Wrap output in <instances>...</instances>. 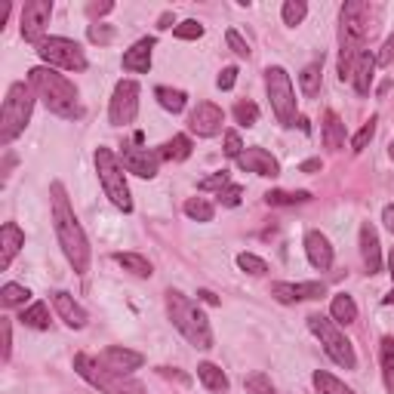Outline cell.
Segmentation results:
<instances>
[{"label":"cell","instance_id":"cell-12","mask_svg":"<svg viewBox=\"0 0 394 394\" xmlns=\"http://www.w3.org/2000/svg\"><path fill=\"white\" fill-rule=\"evenodd\" d=\"M49 16H53V0H25L22 6V37L28 40V44H44V31L49 25Z\"/></svg>","mask_w":394,"mask_h":394},{"label":"cell","instance_id":"cell-46","mask_svg":"<svg viewBox=\"0 0 394 394\" xmlns=\"http://www.w3.org/2000/svg\"><path fill=\"white\" fill-rule=\"evenodd\" d=\"M225 40H228V47H231V53H238L240 59H250V44L244 37L238 35L234 28H228V35H225Z\"/></svg>","mask_w":394,"mask_h":394},{"label":"cell","instance_id":"cell-37","mask_svg":"<svg viewBox=\"0 0 394 394\" xmlns=\"http://www.w3.org/2000/svg\"><path fill=\"white\" fill-rule=\"evenodd\" d=\"M234 121H238L240 127H256V123H259V108H256V102H250V99H240V102L234 105Z\"/></svg>","mask_w":394,"mask_h":394},{"label":"cell","instance_id":"cell-19","mask_svg":"<svg viewBox=\"0 0 394 394\" xmlns=\"http://www.w3.org/2000/svg\"><path fill=\"white\" fill-rule=\"evenodd\" d=\"M305 256L317 271H330L333 265V244L324 231H308L305 234Z\"/></svg>","mask_w":394,"mask_h":394},{"label":"cell","instance_id":"cell-7","mask_svg":"<svg viewBox=\"0 0 394 394\" xmlns=\"http://www.w3.org/2000/svg\"><path fill=\"white\" fill-rule=\"evenodd\" d=\"M74 370H78L80 379H87L93 388L105 391V394H142L139 382H130L127 376H117L111 370H105V367L90 355H74Z\"/></svg>","mask_w":394,"mask_h":394},{"label":"cell","instance_id":"cell-59","mask_svg":"<svg viewBox=\"0 0 394 394\" xmlns=\"http://www.w3.org/2000/svg\"><path fill=\"white\" fill-rule=\"evenodd\" d=\"M391 157H394V142H391Z\"/></svg>","mask_w":394,"mask_h":394},{"label":"cell","instance_id":"cell-23","mask_svg":"<svg viewBox=\"0 0 394 394\" xmlns=\"http://www.w3.org/2000/svg\"><path fill=\"white\" fill-rule=\"evenodd\" d=\"M373 74H376V56L370 53V49H364V53L357 56V62H355V74H351V83H355L357 96H367V93H370Z\"/></svg>","mask_w":394,"mask_h":394},{"label":"cell","instance_id":"cell-18","mask_svg":"<svg viewBox=\"0 0 394 394\" xmlns=\"http://www.w3.org/2000/svg\"><path fill=\"white\" fill-rule=\"evenodd\" d=\"M360 256H364V265L370 274L382 271V244H379V231L373 228V222L360 225Z\"/></svg>","mask_w":394,"mask_h":394},{"label":"cell","instance_id":"cell-1","mask_svg":"<svg viewBox=\"0 0 394 394\" xmlns=\"http://www.w3.org/2000/svg\"><path fill=\"white\" fill-rule=\"evenodd\" d=\"M49 195H53V225H56L59 247H62V253L71 262L74 271L87 274L90 271V240L83 234V225L78 222V216H74V207L68 204L65 185L62 182H53Z\"/></svg>","mask_w":394,"mask_h":394},{"label":"cell","instance_id":"cell-28","mask_svg":"<svg viewBox=\"0 0 394 394\" xmlns=\"http://www.w3.org/2000/svg\"><path fill=\"white\" fill-rule=\"evenodd\" d=\"M114 262L123 265L130 274H136V278H151V274H154L151 262L145 256H139V253H114Z\"/></svg>","mask_w":394,"mask_h":394},{"label":"cell","instance_id":"cell-41","mask_svg":"<svg viewBox=\"0 0 394 394\" xmlns=\"http://www.w3.org/2000/svg\"><path fill=\"white\" fill-rule=\"evenodd\" d=\"M173 35L179 40H197V37H204V25H200L197 19H185V22L176 25Z\"/></svg>","mask_w":394,"mask_h":394},{"label":"cell","instance_id":"cell-38","mask_svg":"<svg viewBox=\"0 0 394 394\" xmlns=\"http://www.w3.org/2000/svg\"><path fill=\"white\" fill-rule=\"evenodd\" d=\"M281 16H283V22H287L290 28H296V25H302V19L308 16V4H305V0H287V4H283V10H281Z\"/></svg>","mask_w":394,"mask_h":394},{"label":"cell","instance_id":"cell-6","mask_svg":"<svg viewBox=\"0 0 394 394\" xmlns=\"http://www.w3.org/2000/svg\"><path fill=\"white\" fill-rule=\"evenodd\" d=\"M308 330L314 333L317 339H321L324 351L330 355L333 364H339L342 370H357V355H355V345L342 336L336 321H330V317H321V314H312L308 317Z\"/></svg>","mask_w":394,"mask_h":394},{"label":"cell","instance_id":"cell-56","mask_svg":"<svg viewBox=\"0 0 394 394\" xmlns=\"http://www.w3.org/2000/svg\"><path fill=\"white\" fill-rule=\"evenodd\" d=\"M296 123H299V130H302V133H312V127H308V121H305V117H299Z\"/></svg>","mask_w":394,"mask_h":394},{"label":"cell","instance_id":"cell-17","mask_svg":"<svg viewBox=\"0 0 394 394\" xmlns=\"http://www.w3.org/2000/svg\"><path fill=\"white\" fill-rule=\"evenodd\" d=\"M238 166L240 170H247V173H256V176H265V179H274V176H281V164L274 161L271 154H268L265 148H244L240 151V157H238Z\"/></svg>","mask_w":394,"mask_h":394},{"label":"cell","instance_id":"cell-5","mask_svg":"<svg viewBox=\"0 0 394 394\" xmlns=\"http://www.w3.org/2000/svg\"><path fill=\"white\" fill-rule=\"evenodd\" d=\"M96 173H99V182H102V191L105 197L111 200L117 209L130 213L133 209V197H130V185H127V176H123V164L121 157L114 154L111 148H96Z\"/></svg>","mask_w":394,"mask_h":394},{"label":"cell","instance_id":"cell-9","mask_svg":"<svg viewBox=\"0 0 394 394\" xmlns=\"http://www.w3.org/2000/svg\"><path fill=\"white\" fill-rule=\"evenodd\" d=\"M37 56L44 59V65L49 68H65V71H87V56L78 40L68 37H47L37 47Z\"/></svg>","mask_w":394,"mask_h":394},{"label":"cell","instance_id":"cell-10","mask_svg":"<svg viewBox=\"0 0 394 394\" xmlns=\"http://www.w3.org/2000/svg\"><path fill=\"white\" fill-rule=\"evenodd\" d=\"M342 19V47L364 49V40L370 35V4L364 0H348L339 13Z\"/></svg>","mask_w":394,"mask_h":394},{"label":"cell","instance_id":"cell-44","mask_svg":"<svg viewBox=\"0 0 394 394\" xmlns=\"http://www.w3.org/2000/svg\"><path fill=\"white\" fill-rule=\"evenodd\" d=\"M87 37L90 40H93V44H99V47H108V44H111V40H114V28H111V25H90V28H87Z\"/></svg>","mask_w":394,"mask_h":394},{"label":"cell","instance_id":"cell-14","mask_svg":"<svg viewBox=\"0 0 394 394\" xmlns=\"http://www.w3.org/2000/svg\"><path fill=\"white\" fill-rule=\"evenodd\" d=\"M326 293V287L321 281H305V283H287V281H278L271 283V296L281 302V305H293V302H312V299H321Z\"/></svg>","mask_w":394,"mask_h":394},{"label":"cell","instance_id":"cell-45","mask_svg":"<svg viewBox=\"0 0 394 394\" xmlns=\"http://www.w3.org/2000/svg\"><path fill=\"white\" fill-rule=\"evenodd\" d=\"M0 342H4V348H0V357L10 360V351H13V330H10V317H0Z\"/></svg>","mask_w":394,"mask_h":394},{"label":"cell","instance_id":"cell-55","mask_svg":"<svg viewBox=\"0 0 394 394\" xmlns=\"http://www.w3.org/2000/svg\"><path fill=\"white\" fill-rule=\"evenodd\" d=\"M173 25H176V19H173V13H164V16H161V22H157V28L164 31V28H173Z\"/></svg>","mask_w":394,"mask_h":394},{"label":"cell","instance_id":"cell-20","mask_svg":"<svg viewBox=\"0 0 394 394\" xmlns=\"http://www.w3.org/2000/svg\"><path fill=\"white\" fill-rule=\"evenodd\" d=\"M25 247V234L16 222H6L4 228H0V271H6L10 262L16 256H19V250Z\"/></svg>","mask_w":394,"mask_h":394},{"label":"cell","instance_id":"cell-30","mask_svg":"<svg viewBox=\"0 0 394 394\" xmlns=\"http://www.w3.org/2000/svg\"><path fill=\"white\" fill-rule=\"evenodd\" d=\"M379 360H382V379H385V388H388V394H394V339H391V336H385V339H382Z\"/></svg>","mask_w":394,"mask_h":394},{"label":"cell","instance_id":"cell-29","mask_svg":"<svg viewBox=\"0 0 394 394\" xmlns=\"http://www.w3.org/2000/svg\"><path fill=\"white\" fill-rule=\"evenodd\" d=\"M197 379L204 382L209 391H228V376H225L222 367H216V364H200Z\"/></svg>","mask_w":394,"mask_h":394},{"label":"cell","instance_id":"cell-31","mask_svg":"<svg viewBox=\"0 0 394 394\" xmlns=\"http://www.w3.org/2000/svg\"><path fill=\"white\" fill-rule=\"evenodd\" d=\"M312 382H314V388L321 391V394H355L345 382H339L336 376L326 373V370H317V373L312 376Z\"/></svg>","mask_w":394,"mask_h":394},{"label":"cell","instance_id":"cell-8","mask_svg":"<svg viewBox=\"0 0 394 394\" xmlns=\"http://www.w3.org/2000/svg\"><path fill=\"white\" fill-rule=\"evenodd\" d=\"M265 90H268V99H271V111L278 117V123L281 127H293L296 123V90H293L290 74L281 65L265 71Z\"/></svg>","mask_w":394,"mask_h":394},{"label":"cell","instance_id":"cell-2","mask_svg":"<svg viewBox=\"0 0 394 394\" xmlns=\"http://www.w3.org/2000/svg\"><path fill=\"white\" fill-rule=\"evenodd\" d=\"M28 83L35 87L37 99L47 105V111H53L56 117H65V121H78L83 114L80 108V93L78 87L65 78V74H59L56 68H49V65H40V68H31L28 71Z\"/></svg>","mask_w":394,"mask_h":394},{"label":"cell","instance_id":"cell-43","mask_svg":"<svg viewBox=\"0 0 394 394\" xmlns=\"http://www.w3.org/2000/svg\"><path fill=\"white\" fill-rule=\"evenodd\" d=\"M373 136H376V117H370V121H367L364 127H360L357 136L351 139V151H364V148L373 142Z\"/></svg>","mask_w":394,"mask_h":394},{"label":"cell","instance_id":"cell-22","mask_svg":"<svg viewBox=\"0 0 394 394\" xmlns=\"http://www.w3.org/2000/svg\"><path fill=\"white\" fill-rule=\"evenodd\" d=\"M53 308H56V314L62 317L68 326H74V330H80V326H87V312L74 302L71 293H53Z\"/></svg>","mask_w":394,"mask_h":394},{"label":"cell","instance_id":"cell-48","mask_svg":"<svg viewBox=\"0 0 394 394\" xmlns=\"http://www.w3.org/2000/svg\"><path fill=\"white\" fill-rule=\"evenodd\" d=\"M240 197H244V188L240 185H228L219 195V200H222V207H238L240 204Z\"/></svg>","mask_w":394,"mask_h":394},{"label":"cell","instance_id":"cell-58","mask_svg":"<svg viewBox=\"0 0 394 394\" xmlns=\"http://www.w3.org/2000/svg\"><path fill=\"white\" fill-rule=\"evenodd\" d=\"M385 305H394V290L388 293V296H385Z\"/></svg>","mask_w":394,"mask_h":394},{"label":"cell","instance_id":"cell-52","mask_svg":"<svg viewBox=\"0 0 394 394\" xmlns=\"http://www.w3.org/2000/svg\"><path fill=\"white\" fill-rule=\"evenodd\" d=\"M382 222H385V228L394 234V204H388V207L382 209Z\"/></svg>","mask_w":394,"mask_h":394},{"label":"cell","instance_id":"cell-47","mask_svg":"<svg viewBox=\"0 0 394 394\" xmlns=\"http://www.w3.org/2000/svg\"><path fill=\"white\" fill-rule=\"evenodd\" d=\"M240 151H244V142H240V136H238L234 130H228V133H225V154L238 161V157H240Z\"/></svg>","mask_w":394,"mask_h":394},{"label":"cell","instance_id":"cell-53","mask_svg":"<svg viewBox=\"0 0 394 394\" xmlns=\"http://www.w3.org/2000/svg\"><path fill=\"white\" fill-rule=\"evenodd\" d=\"M197 299H200V302H207V305H219V296H216V293H209V290H200V293H197Z\"/></svg>","mask_w":394,"mask_h":394},{"label":"cell","instance_id":"cell-3","mask_svg":"<svg viewBox=\"0 0 394 394\" xmlns=\"http://www.w3.org/2000/svg\"><path fill=\"white\" fill-rule=\"evenodd\" d=\"M166 314H170L176 330H179L195 348H204V351L213 348V326H209V317L200 312L188 296H182L179 290H166Z\"/></svg>","mask_w":394,"mask_h":394},{"label":"cell","instance_id":"cell-34","mask_svg":"<svg viewBox=\"0 0 394 394\" xmlns=\"http://www.w3.org/2000/svg\"><path fill=\"white\" fill-rule=\"evenodd\" d=\"M213 204H209L207 197H188L185 200V216L195 222H213Z\"/></svg>","mask_w":394,"mask_h":394},{"label":"cell","instance_id":"cell-26","mask_svg":"<svg viewBox=\"0 0 394 394\" xmlns=\"http://www.w3.org/2000/svg\"><path fill=\"white\" fill-rule=\"evenodd\" d=\"M157 154H161V161H185V157H191V139L185 133H179L170 142H164Z\"/></svg>","mask_w":394,"mask_h":394},{"label":"cell","instance_id":"cell-33","mask_svg":"<svg viewBox=\"0 0 394 394\" xmlns=\"http://www.w3.org/2000/svg\"><path fill=\"white\" fill-rule=\"evenodd\" d=\"M305 200H312L308 191H268L265 195L268 207H296V204H305Z\"/></svg>","mask_w":394,"mask_h":394},{"label":"cell","instance_id":"cell-49","mask_svg":"<svg viewBox=\"0 0 394 394\" xmlns=\"http://www.w3.org/2000/svg\"><path fill=\"white\" fill-rule=\"evenodd\" d=\"M234 80H238V68H234V65H228V68H222L219 80H216V87H219V90H231Z\"/></svg>","mask_w":394,"mask_h":394},{"label":"cell","instance_id":"cell-40","mask_svg":"<svg viewBox=\"0 0 394 394\" xmlns=\"http://www.w3.org/2000/svg\"><path fill=\"white\" fill-rule=\"evenodd\" d=\"M238 268H240V271H247V274H253V278H262V274L268 271L265 259H259L253 253H240L238 256Z\"/></svg>","mask_w":394,"mask_h":394},{"label":"cell","instance_id":"cell-15","mask_svg":"<svg viewBox=\"0 0 394 394\" xmlns=\"http://www.w3.org/2000/svg\"><path fill=\"white\" fill-rule=\"evenodd\" d=\"M99 364H102L105 370L117 373V376H130L133 370H139V367L145 364V357H142L139 351H133V348L111 345V348H105L102 355H99Z\"/></svg>","mask_w":394,"mask_h":394},{"label":"cell","instance_id":"cell-11","mask_svg":"<svg viewBox=\"0 0 394 394\" xmlns=\"http://www.w3.org/2000/svg\"><path fill=\"white\" fill-rule=\"evenodd\" d=\"M139 114V83L136 80H121L114 87L111 105H108V121L114 127H127V123L136 121Z\"/></svg>","mask_w":394,"mask_h":394},{"label":"cell","instance_id":"cell-32","mask_svg":"<svg viewBox=\"0 0 394 394\" xmlns=\"http://www.w3.org/2000/svg\"><path fill=\"white\" fill-rule=\"evenodd\" d=\"M19 321L25 326H31V330H49V308L44 305V302H35L31 308H25Z\"/></svg>","mask_w":394,"mask_h":394},{"label":"cell","instance_id":"cell-27","mask_svg":"<svg viewBox=\"0 0 394 394\" xmlns=\"http://www.w3.org/2000/svg\"><path fill=\"white\" fill-rule=\"evenodd\" d=\"M154 96H157V102H161L164 111H170V114L185 111V105H188V96L182 93V90H173V87H157Z\"/></svg>","mask_w":394,"mask_h":394},{"label":"cell","instance_id":"cell-21","mask_svg":"<svg viewBox=\"0 0 394 394\" xmlns=\"http://www.w3.org/2000/svg\"><path fill=\"white\" fill-rule=\"evenodd\" d=\"M157 40L154 37H142L139 44H133L127 53H123V68L133 74H148L151 71V49H154Z\"/></svg>","mask_w":394,"mask_h":394},{"label":"cell","instance_id":"cell-16","mask_svg":"<svg viewBox=\"0 0 394 394\" xmlns=\"http://www.w3.org/2000/svg\"><path fill=\"white\" fill-rule=\"evenodd\" d=\"M121 164H123V170L133 173V176L154 179L157 166H161V154H157V151H148V148H123Z\"/></svg>","mask_w":394,"mask_h":394},{"label":"cell","instance_id":"cell-51","mask_svg":"<svg viewBox=\"0 0 394 394\" xmlns=\"http://www.w3.org/2000/svg\"><path fill=\"white\" fill-rule=\"evenodd\" d=\"M111 10H114V4H108V0H105V4H90L87 6L90 16H105V13H111Z\"/></svg>","mask_w":394,"mask_h":394},{"label":"cell","instance_id":"cell-54","mask_svg":"<svg viewBox=\"0 0 394 394\" xmlns=\"http://www.w3.org/2000/svg\"><path fill=\"white\" fill-rule=\"evenodd\" d=\"M321 166H324L321 161H305V164L299 166V173H317V170H321Z\"/></svg>","mask_w":394,"mask_h":394},{"label":"cell","instance_id":"cell-42","mask_svg":"<svg viewBox=\"0 0 394 394\" xmlns=\"http://www.w3.org/2000/svg\"><path fill=\"white\" fill-rule=\"evenodd\" d=\"M228 185H231V173L228 170H219V173L209 176V179L200 182V191H219V195H222Z\"/></svg>","mask_w":394,"mask_h":394},{"label":"cell","instance_id":"cell-50","mask_svg":"<svg viewBox=\"0 0 394 394\" xmlns=\"http://www.w3.org/2000/svg\"><path fill=\"white\" fill-rule=\"evenodd\" d=\"M391 59H394V35L385 40V47H382V53L376 56V65H391Z\"/></svg>","mask_w":394,"mask_h":394},{"label":"cell","instance_id":"cell-35","mask_svg":"<svg viewBox=\"0 0 394 394\" xmlns=\"http://www.w3.org/2000/svg\"><path fill=\"white\" fill-rule=\"evenodd\" d=\"M28 287H22V283H6L4 290H0V305L4 308H16V305H25L28 302Z\"/></svg>","mask_w":394,"mask_h":394},{"label":"cell","instance_id":"cell-39","mask_svg":"<svg viewBox=\"0 0 394 394\" xmlns=\"http://www.w3.org/2000/svg\"><path fill=\"white\" fill-rule=\"evenodd\" d=\"M244 388H247V394H278L274 391V382L268 379L265 373H250L247 379H244Z\"/></svg>","mask_w":394,"mask_h":394},{"label":"cell","instance_id":"cell-36","mask_svg":"<svg viewBox=\"0 0 394 394\" xmlns=\"http://www.w3.org/2000/svg\"><path fill=\"white\" fill-rule=\"evenodd\" d=\"M299 87H302L305 96H314L317 90H321V62L305 65V71L299 74Z\"/></svg>","mask_w":394,"mask_h":394},{"label":"cell","instance_id":"cell-13","mask_svg":"<svg viewBox=\"0 0 394 394\" xmlns=\"http://www.w3.org/2000/svg\"><path fill=\"white\" fill-rule=\"evenodd\" d=\"M222 108L213 105V102H197V108L188 114V130L197 133L200 139H209V136H219L222 133Z\"/></svg>","mask_w":394,"mask_h":394},{"label":"cell","instance_id":"cell-25","mask_svg":"<svg viewBox=\"0 0 394 394\" xmlns=\"http://www.w3.org/2000/svg\"><path fill=\"white\" fill-rule=\"evenodd\" d=\"M324 145L330 151H339L345 145V123H342L339 114H333V111H326V117H324Z\"/></svg>","mask_w":394,"mask_h":394},{"label":"cell","instance_id":"cell-4","mask_svg":"<svg viewBox=\"0 0 394 394\" xmlns=\"http://www.w3.org/2000/svg\"><path fill=\"white\" fill-rule=\"evenodd\" d=\"M35 87L31 83H13L10 93L4 99V111H0V145H10L16 136H22L25 127L35 111Z\"/></svg>","mask_w":394,"mask_h":394},{"label":"cell","instance_id":"cell-24","mask_svg":"<svg viewBox=\"0 0 394 394\" xmlns=\"http://www.w3.org/2000/svg\"><path fill=\"white\" fill-rule=\"evenodd\" d=\"M330 314H333V321L342 324V326H348V324H355L357 321V305H355V299L348 296V293H336L330 302Z\"/></svg>","mask_w":394,"mask_h":394},{"label":"cell","instance_id":"cell-57","mask_svg":"<svg viewBox=\"0 0 394 394\" xmlns=\"http://www.w3.org/2000/svg\"><path fill=\"white\" fill-rule=\"evenodd\" d=\"M388 271H391V281H394V250H391V256H388Z\"/></svg>","mask_w":394,"mask_h":394}]
</instances>
